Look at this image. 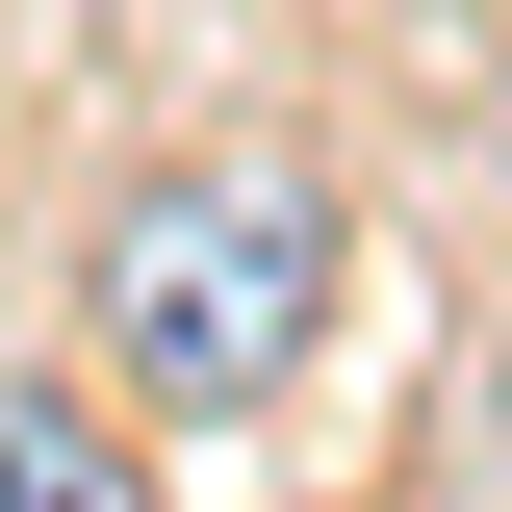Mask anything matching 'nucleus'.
Segmentation results:
<instances>
[{
	"label": "nucleus",
	"mask_w": 512,
	"mask_h": 512,
	"mask_svg": "<svg viewBox=\"0 0 512 512\" xmlns=\"http://www.w3.org/2000/svg\"><path fill=\"white\" fill-rule=\"evenodd\" d=\"M333 180L282 154V128H205V154H154V180L103 205V256H77V308H103V384L128 410H180V436H231V410H282L333 333Z\"/></svg>",
	"instance_id": "obj_1"
},
{
	"label": "nucleus",
	"mask_w": 512,
	"mask_h": 512,
	"mask_svg": "<svg viewBox=\"0 0 512 512\" xmlns=\"http://www.w3.org/2000/svg\"><path fill=\"white\" fill-rule=\"evenodd\" d=\"M0 512H154V461H128V410H103V384L0 359Z\"/></svg>",
	"instance_id": "obj_2"
}]
</instances>
